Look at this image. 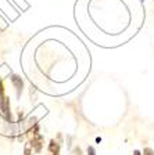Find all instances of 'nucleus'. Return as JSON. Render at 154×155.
I'll return each mask as SVG.
<instances>
[{
    "label": "nucleus",
    "instance_id": "f257e3e1",
    "mask_svg": "<svg viewBox=\"0 0 154 155\" xmlns=\"http://www.w3.org/2000/svg\"><path fill=\"white\" fill-rule=\"evenodd\" d=\"M11 82L14 83V86H15V89H17V96H21V91H22V87H24V82H22V79L19 76H17V75H13L11 76Z\"/></svg>",
    "mask_w": 154,
    "mask_h": 155
},
{
    "label": "nucleus",
    "instance_id": "f03ea898",
    "mask_svg": "<svg viewBox=\"0 0 154 155\" xmlns=\"http://www.w3.org/2000/svg\"><path fill=\"white\" fill-rule=\"evenodd\" d=\"M42 145H43V137L40 134H36L33 136V140H32V147H35L36 152H39L42 150Z\"/></svg>",
    "mask_w": 154,
    "mask_h": 155
},
{
    "label": "nucleus",
    "instance_id": "39448f33",
    "mask_svg": "<svg viewBox=\"0 0 154 155\" xmlns=\"http://www.w3.org/2000/svg\"><path fill=\"white\" fill-rule=\"evenodd\" d=\"M133 155H140V151H139V150H135V151H133Z\"/></svg>",
    "mask_w": 154,
    "mask_h": 155
},
{
    "label": "nucleus",
    "instance_id": "20e7f679",
    "mask_svg": "<svg viewBox=\"0 0 154 155\" xmlns=\"http://www.w3.org/2000/svg\"><path fill=\"white\" fill-rule=\"evenodd\" d=\"M143 154H145V155H154V151H153L151 148H145Z\"/></svg>",
    "mask_w": 154,
    "mask_h": 155
},
{
    "label": "nucleus",
    "instance_id": "7ed1b4c3",
    "mask_svg": "<svg viewBox=\"0 0 154 155\" xmlns=\"http://www.w3.org/2000/svg\"><path fill=\"white\" fill-rule=\"evenodd\" d=\"M87 155H96V150H94V147H87Z\"/></svg>",
    "mask_w": 154,
    "mask_h": 155
}]
</instances>
